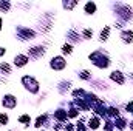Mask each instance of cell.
I'll return each mask as SVG.
<instances>
[{"label": "cell", "instance_id": "6da1fadb", "mask_svg": "<svg viewBox=\"0 0 133 131\" xmlns=\"http://www.w3.org/2000/svg\"><path fill=\"white\" fill-rule=\"evenodd\" d=\"M16 65L19 66V68H22V66H25L28 63V57L26 56H22V54H19V56H16Z\"/></svg>", "mask_w": 133, "mask_h": 131}, {"label": "cell", "instance_id": "7a4b0ae2", "mask_svg": "<svg viewBox=\"0 0 133 131\" xmlns=\"http://www.w3.org/2000/svg\"><path fill=\"white\" fill-rule=\"evenodd\" d=\"M95 12H96V3H93V2L87 3L85 5V14L87 16H93Z\"/></svg>", "mask_w": 133, "mask_h": 131}, {"label": "cell", "instance_id": "3957f363", "mask_svg": "<svg viewBox=\"0 0 133 131\" xmlns=\"http://www.w3.org/2000/svg\"><path fill=\"white\" fill-rule=\"evenodd\" d=\"M62 53H64V54H71V53H73L71 45H64V46H62Z\"/></svg>", "mask_w": 133, "mask_h": 131}, {"label": "cell", "instance_id": "277c9868", "mask_svg": "<svg viewBox=\"0 0 133 131\" xmlns=\"http://www.w3.org/2000/svg\"><path fill=\"white\" fill-rule=\"evenodd\" d=\"M8 123V116L6 114H0V125H6Z\"/></svg>", "mask_w": 133, "mask_h": 131}, {"label": "cell", "instance_id": "5b68a950", "mask_svg": "<svg viewBox=\"0 0 133 131\" xmlns=\"http://www.w3.org/2000/svg\"><path fill=\"white\" fill-rule=\"evenodd\" d=\"M5 53H6V49H5V48H0V56H3Z\"/></svg>", "mask_w": 133, "mask_h": 131}]
</instances>
